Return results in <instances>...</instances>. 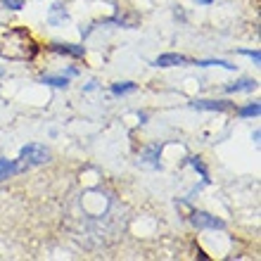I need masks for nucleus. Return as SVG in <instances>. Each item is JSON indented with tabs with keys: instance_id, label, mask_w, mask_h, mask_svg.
<instances>
[{
	"instance_id": "1",
	"label": "nucleus",
	"mask_w": 261,
	"mask_h": 261,
	"mask_svg": "<svg viewBox=\"0 0 261 261\" xmlns=\"http://www.w3.org/2000/svg\"><path fill=\"white\" fill-rule=\"evenodd\" d=\"M19 157H21V164L24 166H38V164L50 162V150L38 143H31V145H24V147H21Z\"/></svg>"
},
{
	"instance_id": "2",
	"label": "nucleus",
	"mask_w": 261,
	"mask_h": 261,
	"mask_svg": "<svg viewBox=\"0 0 261 261\" xmlns=\"http://www.w3.org/2000/svg\"><path fill=\"white\" fill-rule=\"evenodd\" d=\"M190 221H193L195 228H212V230H216V228H226V223L221 219H216V216H212V214L206 212H193L190 214Z\"/></svg>"
},
{
	"instance_id": "3",
	"label": "nucleus",
	"mask_w": 261,
	"mask_h": 261,
	"mask_svg": "<svg viewBox=\"0 0 261 261\" xmlns=\"http://www.w3.org/2000/svg\"><path fill=\"white\" fill-rule=\"evenodd\" d=\"M190 107H195V110H206V112H228V110H233V105L226 102V100H195V102H190Z\"/></svg>"
},
{
	"instance_id": "4",
	"label": "nucleus",
	"mask_w": 261,
	"mask_h": 261,
	"mask_svg": "<svg viewBox=\"0 0 261 261\" xmlns=\"http://www.w3.org/2000/svg\"><path fill=\"white\" fill-rule=\"evenodd\" d=\"M50 50H55L60 55H69V57H83L86 55V48L83 45H76V43H53Z\"/></svg>"
},
{
	"instance_id": "5",
	"label": "nucleus",
	"mask_w": 261,
	"mask_h": 261,
	"mask_svg": "<svg viewBox=\"0 0 261 261\" xmlns=\"http://www.w3.org/2000/svg\"><path fill=\"white\" fill-rule=\"evenodd\" d=\"M21 169H27L24 164H14L12 159H0V183L7 178H12L17 171H21Z\"/></svg>"
},
{
	"instance_id": "6",
	"label": "nucleus",
	"mask_w": 261,
	"mask_h": 261,
	"mask_svg": "<svg viewBox=\"0 0 261 261\" xmlns=\"http://www.w3.org/2000/svg\"><path fill=\"white\" fill-rule=\"evenodd\" d=\"M183 62H186V57L178 55V53H166V55H159L154 60L157 67H176V64H183Z\"/></svg>"
},
{
	"instance_id": "7",
	"label": "nucleus",
	"mask_w": 261,
	"mask_h": 261,
	"mask_svg": "<svg viewBox=\"0 0 261 261\" xmlns=\"http://www.w3.org/2000/svg\"><path fill=\"white\" fill-rule=\"evenodd\" d=\"M48 21L50 24H64V21H67L64 7L62 5H53V10H50V14H48Z\"/></svg>"
},
{
	"instance_id": "8",
	"label": "nucleus",
	"mask_w": 261,
	"mask_h": 261,
	"mask_svg": "<svg viewBox=\"0 0 261 261\" xmlns=\"http://www.w3.org/2000/svg\"><path fill=\"white\" fill-rule=\"evenodd\" d=\"M256 88V81H252V79H242V81L233 83V86H228V93H240V90H254Z\"/></svg>"
},
{
	"instance_id": "9",
	"label": "nucleus",
	"mask_w": 261,
	"mask_h": 261,
	"mask_svg": "<svg viewBox=\"0 0 261 261\" xmlns=\"http://www.w3.org/2000/svg\"><path fill=\"white\" fill-rule=\"evenodd\" d=\"M43 83H48V86H55V88H67L69 86V79L67 76H43Z\"/></svg>"
},
{
	"instance_id": "10",
	"label": "nucleus",
	"mask_w": 261,
	"mask_h": 261,
	"mask_svg": "<svg viewBox=\"0 0 261 261\" xmlns=\"http://www.w3.org/2000/svg\"><path fill=\"white\" fill-rule=\"evenodd\" d=\"M133 90H136V83H117V86H112L114 95H124V93H133Z\"/></svg>"
},
{
	"instance_id": "11",
	"label": "nucleus",
	"mask_w": 261,
	"mask_h": 261,
	"mask_svg": "<svg viewBox=\"0 0 261 261\" xmlns=\"http://www.w3.org/2000/svg\"><path fill=\"white\" fill-rule=\"evenodd\" d=\"M259 102H254V105H247V107H242L240 110V114L242 117H259Z\"/></svg>"
},
{
	"instance_id": "12",
	"label": "nucleus",
	"mask_w": 261,
	"mask_h": 261,
	"mask_svg": "<svg viewBox=\"0 0 261 261\" xmlns=\"http://www.w3.org/2000/svg\"><path fill=\"white\" fill-rule=\"evenodd\" d=\"M190 162H193V166H195V169H197V171H199V173H202V178H204V180H209V173H206L204 164H202V162H199V159H197V157H193V159H190Z\"/></svg>"
},
{
	"instance_id": "13",
	"label": "nucleus",
	"mask_w": 261,
	"mask_h": 261,
	"mask_svg": "<svg viewBox=\"0 0 261 261\" xmlns=\"http://www.w3.org/2000/svg\"><path fill=\"white\" fill-rule=\"evenodd\" d=\"M3 5L10 7V10H21V7H24V0H3Z\"/></svg>"
},
{
	"instance_id": "14",
	"label": "nucleus",
	"mask_w": 261,
	"mask_h": 261,
	"mask_svg": "<svg viewBox=\"0 0 261 261\" xmlns=\"http://www.w3.org/2000/svg\"><path fill=\"white\" fill-rule=\"evenodd\" d=\"M245 55H249L252 57V60H254V62H259L261 57H259V53H256V50H245Z\"/></svg>"
},
{
	"instance_id": "15",
	"label": "nucleus",
	"mask_w": 261,
	"mask_h": 261,
	"mask_svg": "<svg viewBox=\"0 0 261 261\" xmlns=\"http://www.w3.org/2000/svg\"><path fill=\"white\" fill-rule=\"evenodd\" d=\"M199 5H209V3H214V0H197Z\"/></svg>"
},
{
	"instance_id": "16",
	"label": "nucleus",
	"mask_w": 261,
	"mask_h": 261,
	"mask_svg": "<svg viewBox=\"0 0 261 261\" xmlns=\"http://www.w3.org/2000/svg\"><path fill=\"white\" fill-rule=\"evenodd\" d=\"M0 74H3V69H0Z\"/></svg>"
}]
</instances>
